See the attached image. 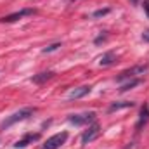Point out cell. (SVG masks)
I'll return each instance as SVG.
<instances>
[{
  "label": "cell",
  "instance_id": "5b68a950",
  "mask_svg": "<svg viewBox=\"0 0 149 149\" xmlns=\"http://www.w3.org/2000/svg\"><path fill=\"white\" fill-rule=\"evenodd\" d=\"M95 120V113H81V114H71L70 116V123L73 125H87L90 121Z\"/></svg>",
  "mask_w": 149,
  "mask_h": 149
},
{
  "label": "cell",
  "instance_id": "44dd1931",
  "mask_svg": "<svg viewBox=\"0 0 149 149\" xmlns=\"http://www.w3.org/2000/svg\"><path fill=\"white\" fill-rule=\"evenodd\" d=\"M71 2H73V0H71Z\"/></svg>",
  "mask_w": 149,
  "mask_h": 149
},
{
  "label": "cell",
  "instance_id": "2e32d148",
  "mask_svg": "<svg viewBox=\"0 0 149 149\" xmlns=\"http://www.w3.org/2000/svg\"><path fill=\"white\" fill-rule=\"evenodd\" d=\"M142 40H144V42H149V30H146V31L142 33Z\"/></svg>",
  "mask_w": 149,
  "mask_h": 149
},
{
  "label": "cell",
  "instance_id": "4fadbf2b",
  "mask_svg": "<svg viewBox=\"0 0 149 149\" xmlns=\"http://www.w3.org/2000/svg\"><path fill=\"white\" fill-rule=\"evenodd\" d=\"M141 83V80H137V78H134V80H130L128 83H125V85H121V92H127V90H130V88H134V87H137Z\"/></svg>",
  "mask_w": 149,
  "mask_h": 149
},
{
  "label": "cell",
  "instance_id": "ac0fdd59",
  "mask_svg": "<svg viewBox=\"0 0 149 149\" xmlns=\"http://www.w3.org/2000/svg\"><path fill=\"white\" fill-rule=\"evenodd\" d=\"M146 9H149V0H146V5H144Z\"/></svg>",
  "mask_w": 149,
  "mask_h": 149
},
{
  "label": "cell",
  "instance_id": "9c48e42d",
  "mask_svg": "<svg viewBox=\"0 0 149 149\" xmlns=\"http://www.w3.org/2000/svg\"><path fill=\"white\" fill-rule=\"evenodd\" d=\"M148 121H149V106L144 104V106L141 108V116H139V121H137V130H141Z\"/></svg>",
  "mask_w": 149,
  "mask_h": 149
},
{
  "label": "cell",
  "instance_id": "d6986e66",
  "mask_svg": "<svg viewBox=\"0 0 149 149\" xmlns=\"http://www.w3.org/2000/svg\"><path fill=\"white\" fill-rule=\"evenodd\" d=\"M130 2H132V3H137V2H139V0H130Z\"/></svg>",
  "mask_w": 149,
  "mask_h": 149
},
{
  "label": "cell",
  "instance_id": "5bb4252c",
  "mask_svg": "<svg viewBox=\"0 0 149 149\" xmlns=\"http://www.w3.org/2000/svg\"><path fill=\"white\" fill-rule=\"evenodd\" d=\"M61 47V43H52V45H49V47H45L43 49V54H49V52H54V50H57Z\"/></svg>",
  "mask_w": 149,
  "mask_h": 149
},
{
  "label": "cell",
  "instance_id": "30bf717a",
  "mask_svg": "<svg viewBox=\"0 0 149 149\" xmlns=\"http://www.w3.org/2000/svg\"><path fill=\"white\" fill-rule=\"evenodd\" d=\"M114 61H116V54H114L113 50H109V52H106V54L101 56L99 64H101V66H109V64H113Z\"/></svg>",
  "mask_w": 149,
  "mask_h": 149
},
{
  "label": "cell",
  "instance_id": "7c38bea8",
  "mask_svg": "<svg viewBox=\"0 0 149 149\" xmlns=\"http://www.w3.org/2000/svg\"><path fill=\"white\" fill-rule=\"evenodd\" d=\"M52 76H54V73H52V71H43V73H38V74H35V76H33V81L40 85V83H45L47 80H50Z\"/></svg>",
  "mask_w": 149,
  "mask_h": 149
},
{
  "label": "cell",
  "instance_id": "8992f818",
  "mask_svg": "<svg viewBox=\"0 0 149 149\" xmlns=\"http://www.w3.org/2000/svg\"><path fill=\"white\" fill-rule=\"evenodd\" d=\"M33 14H37L35 9H23V10H17V12H14V14H9V16L2 17V21H3V23H14V21L21 19V17H24V16H33Z\"/></svg>",
  "mask_w": 149,
  "mask_h": 149
},
{
  "label": "cell",
  "instance_id": "ffe728a7",
  "mask_svg": "<svg viewBox=\"0 0 149 149\" xmlns=\"http://www.w3.org/2000/svg\"><path fill=\"white\" fill-rule=\"evenodd\" d=\"M146 12H148V16H149V9H146Z\"/></svg>",
  "mask_w": 149,
  "mask_h": 149
},
{
  "label": "cell",
  "instance_id": "7a4b0ae2",
  "mask_svg": "<svg viewBox=\"0 0 149 149\" xmlns=\"http://www.w3.org/2000/svg\"><path fill=\"white\" fill-rule=\"evenodd\" d=\"M146 71H148V64H137L134 68H128V70L121 71V73L116 76V81H123L127 78H134L135 74H144Z\"/></svg>",
  "mask_w": 149,
  "mask_h": 149
},
{
  "label": "cell",
  "instance_id": "6da1fadb",
  "mask_svg": "<svg viewBox=\"0 0 149 149\" xmlns=\"http://www.w3.org/2000/svg\"><path fill=\"white\" fill-rule=\"evenodd\" d=\"M35 113L33 108H24V109H19V111H16L14 114H10L3 123H2V128H9V127H12L14 123H17V121H23V120H26V118H30L31 114Z\"/></svg>",
  "mask_w": 149,
  "mask_h": 149
},
{
  "label": "cell",
  "instance_id": "3957f363",
  "mask_svg": "<svg viewBox=\"0 0 149 149\" xmlns=\"http://www.w3.org/2000/svg\"><path fill=\"white\" fill-rule=\"evenodd\" d=\"M66 141H68V134H66V132L56 134V135H52L50 139H47V142L43 144V149H59Z\"/></svg>",
  "mask_w": 149,
  "mask_h": 149
},
{
  "label": "cell",
  "instance_id": "277c9868",
  "mask_svg": "<svg viewBox=\"0 0 149 149\" xmlns=\"http://www.w3.org/2000/svg\"><path fill=\"white\" fill-rule=\"evenodd\" d=\"M99 135H101V127H99L97 123H94V125H90V127L83 132V135H81V142H83V144H88V142L95 141Z\"/></svg>",
  "mask_w": 149,
  "mask_h": 149
},
{
  "label": "cell",
  "instance_id": "52a82bcc",
  "mask_svg": "<svg viewBox=\"0 0 149 149\" xmlns=\"http://www.w3.org/2000/svg\"><path fill=\"white\" fill-rule=\"evenodd\" d=\"M40 139V134H28L24 139H21V141H17L16 144H14V148H26L28 144H31V142H35V141H38Z\"/></svg>",
  "mask_w": 149,
  "mask_h": 149
},
{
  "label": "cell",
  "instance_id": "9a60e30c",
  "mask_svg": "<svg viewBox=\"0 0 149 149\" xmlns=\"http://www.w3.org/2000/svg\"><path fill=\"white\" fill-rule=\"evenodd\" d=\"M108 12H109V9H101V10H95L92 16H94V17H101V16H106Z\"/></svg>",
  "mask_w": 149,
  "mask_h": 149
},
{
  "label": "cell",
  "instance_id": "e0dca14e",
  "mask_svg": "<svg viewBox=\"0 0 149 149\" xmlns=\"http://www.w3.org/2000/svg\"><path fill=\"white\" fill-rule=\"evenodd\" d=\"M106 40V35H102V37H97L95 38V43H101V42H104Z\"/></svg>",
  "mask_w": 149,
  "mask_h": 149
},
{
  "label": "cell",
  "instance_id": "8fae6325",
  "mask_svg": "<svg viewBox=\"0 0 149 149\" xmlns=\"http://www.w3.org/2000/svg\"><path fill=\"white\" fill-rule=\"evenodd\" d=\"M125 108H134V102L130 101H123V102H114L109 106V113H114V111H120V109H125Z\"/></svg>",
  "mask_w": 149,
  "mask_h": 149
},
{
  "label": "cell",
  "instance_id": "ba28073f",
  "mask_svg": "<svg viewBox=\"0 0 149 149\" xmlns=\"http://www.w3.org/2000/svg\"><path fill=\"white\" fill-rule=\"evenodd\" d=\"M87 94H90V87L88 85H83V87H78V88H74L70 92V99H80V97H85Z\"/></svg>",
  "mask_w": 149,
  "mask_h": 149
}]
</instances>
